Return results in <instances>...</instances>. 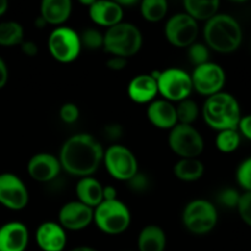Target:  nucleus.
<instances>
[{"label":"nucleus","mask_w":251,"mask_h":251,"mask_svg":"<svg viewBox=\"0 0 251 251\" xmlns=\"http://www.w3.org/2000/svg\"><path fill=\"white\" fill-rule=\"evenodd\" d=\"M104 157L103 147L88 134H77L64 142L60 150L61 168L76 176H90L100 167Z\"/></svg>","instance_id":"f257e3e1"},{"label":"nucleus","mask_w":251,"mask_h":251,"mask_svg":"<svg viewBox=\"0 0 251 251\" xmlns=\"http://www.w3.org/2000/svg\"><path fill=\"white\" fill-rule=\"evenodd\" d=\"M203 36L210 48L225 54L237 50L243 41L239 22L227 14H217L208 20L203 29Z\"/></svg>","instance_id":"f03ea898"},{"label":"nucleus","mask_w":251,"mask_h":251,"mask_svg":"<svg viewBox=\"0 0 251 251\" xmlns=\"http://www.w3.org/2000/svg\"><path fill=\"white\" fill-rule=\"evenodd\" d=\"M202 113L208 126L218 131L238 129L242 118L237 98L227 92H218L210 96L203 104Z\"/></svg>","instance_id":"7ed1b4c3"},{"label":"nucleus","mask_w":251,"mask_h":251,"mask_svg":"<svg viewBox=\"0 0 251 251\" xmlns=\"http://www.w3.org/2000/svg\"><path fill=\"white\" fill-rule=\"evenodd\" d=\"M142 34L135 25L120 22L107 29L103 47L113 56L129 58L141 49Z\"/></svg>","instance_id":"20e7f679"},{"label":"nucleus","mask_w":251,"mask_h":251,"mask_svg":"<svg viewBox=\"0 0 251 251\" xmlns=\"http://www.w3.org/2000/svg\"><path fill=\"white\" fill-rule=\"evenodd\" d=\"M93 221L102 232L117 235L125 232L131 222L129 208L122 201H102L93 210Z\"/></svg>","instance_id":"39448f33"},{"label":"nucleus","mask_w":251,"mask_h":251,"mask_svg":"<svg viewBox=\"0 0 251 251\" xmlns=\"http://www.w3.org/2000/svg\"><path fill=\"white\" fill-rule=\"evenodd\" d=\"M158 92L168 102H181L193 92V81L188 73L178 68H169L153 74Z\"/></svg>","instance_id":"423d86ee"},{"label":"nucleus","mask_w":251,"mask_h":251,"mask_svg":"<svg viewBox=\"0 0 251 251\" xmlns=\"http://www.w3.org/2000/svg\"><path fill=\"white\" fill-rule=\"evenodd\" d=\"M217 210L207 200H194L186 205L183 212L184 226L194 234H206L216 227Z\"/></svg>","instance_id":"0eeeda50"},{"label":"nucleus","mask_w":251,"mask_h":251,"mask_svg":"<svg viewBox=\"0 0 251 251\" xmlns=\"http://www.w3.org/2000/svg\"><path fill=\"white\" fill-rule=\"evenodd\" d=\"M169 147L181 158H196L203 151V139L193 125L176 124L169 134Z\"/></svg>","instance_id":"6e6552de"},{"label":"nucleus","mask_w":251,"mask_h":251,"mask_svg":"<svg viewBox=\"0 0 251 251\" xmlns=\"http://www.w3.org/2000/svg\"><path fill=\"white\" fill-rule=\"evenodd\" d=\"M80 34L70 27H58L50 33L48 48L51 56L60 63H71L81 51Z\"/></svg>","instance_id":"1a4fd4ad"},{"label":"nucleus","mask_w":251,"mask_h":251,"mask_svg":"<svg viewBox=\"0 0 251 251\" xmlns=\"http://www.w3.org/2000/svg\"><path fill=\"white\" fill-rule=\"evenodd\" d=\"M103 161L113 178L127 181L137 173V159L127 147L113 145L104 152Z\"/></svg>","instance_id":"9d476101"},{"label":"nucleus","mask_w":251,"mask_h":251,"mask_svg":"<svg viewBox=\"0 0 251 251\" xmlns=\"http://www.w3.org/2000/svg\"><path fill=\"white\" fill-rule=\"evenodd\" d=\"M193 87L199 93L205 96H213L218 92H222V88L226 83V73L222 66L216 63L202 64L196 66L191 75Z\"/></svg>","instance_id":"9b49d317"},{"label":"nucleus","mask_w":251,"mask_h":251,"mask_svg":"<svg viewBox=\"0 0 251 251\" xmlns=\"http://www.w3.org/2000/svg\"><path fill=\"white\" fill-rule=\"evenodd\" d=\"M166 37L176 47H190L198 36V22L188 14H176L166 24Z\"/></svg>","instance_id":"f8f14e48"},{"label":"nucleus","mask_w":251,"mask_h":251,"mask_svg":"<svg viewBox=\"0 0 251 251\" xmlns=\"http://www.w3.org/2000/svg\"><path fill=\"white\" fill-rule=\"evenodd\" d=\"M0 203L14 211L22 210L28 203L27 188L15 174H0Z\"/></svg>","instance_id":"ddd939ff"},{"label":"nucleus","mask_w":251,"mask_h":251,"mask_svg":"<svg viewBox=\"0 0 251 251\" xmlns=\"http://www.w3.org/2000/svg\"><path fill=\"white\" fill-rule=\"evenodd\" d=\"M93 221V208L80 201L65 203L59 212V225L68 230H81Z\"/></svg>","instance_id":"4468645a"},{"label":"nucleus","mask_w":251,"mask_h":251,"mask_svg":"<svg viewBox=\"0 0 251 251\" xmlns=\"http://www.w3.org/2000/svg\"><path fill=\"white\" fill-rule=\"evenodd\" d=\"M60 169L59 158L50 153L34 154L27 166V171L31 178L41 183H50L55 180L60 173Z\"/></svg>","instance_id":"2eb2a0df"},{"label":"nucleus","mask_w":251,"mask_h":251,"mask_svg":"<svg viewBox=\"0 0 251 251\" xmlns=\"http://www.w3.org/2000/svg\"><path fill=\"white\" fill-rule=\"evenodd\" d=\"M28 230L21 222H9L0 227V251H25Z\"/></svg>","instance_id":"dca6fc26"},{"label":"nucleus","mask_w":251,"mask_h":251,"mask_svg":"<svg viewBox=\"0 0 251 251\" xmlns=\"http://www.w3.org/2000/svg\"><path fill=\"white\" fill-rule=\"evenodd\" d=\"M36 240L43 251H63L68 239L65 229L59 223L44 222L37 229Z\"/></svg>","instance_id":"f3484780"},{"label":"nucleus","mask_w":251,"mask_h":251,"mask_svg":"<svg viewBox=\"0 0 251 251\" xmlns=\"http://www.w3.org/2000/svg\"><path fill=\"white\" fill-rule=\"evenodd\" d=\"M88 12L95 24L108 27V28L120 24L124 15V10H123V6H120L119 2L107 1V0L93 1L90 5Z\"/></svg>","instance_id":"a211bd4d"},{"label":"nucleus","mask_w":251,"mask_h":251,"mask_svg":"<svg viewBox=\"0 0 251 251\" xmlns=\"http://www.w3.org/2000/svg\"><path fill=\"white\" fill-rule=\"evenodd\" d=\"M147 118L158 129H173L178 124L176 107L164 100H153L147 108Z\"/></svg>","instance_id":"6ab92c4d"},{"label":"nucleus","mask_w":251,"mask_h":251,"mask_svg":"<svg viewBox=\"0 0 251 251\" xmlns=\"http://www.w3.org/2000/svg\"><path fill=\"white\" fill-rule=\"evenodd\" d=\"M158 93L156 78L152 75H139L132 78L127 87V95L135 103L144 104L153 100Z\"/></svg>","instance_id":"aec40b11"},{"label":"nucleus","mask_w":251,"mask_h":251,"mask_svg":"<svg viewBox=\"0 0 251 251\" xmlns=\"http://www.w3.org/2000/svg\"><path fill=\"white\" fill-rule=\"evenodd\" d=\"M78 201L91 208H96L103 201V186L97 179L85 176L76 185Z\"/></svg>","instance_id":"412c9836"},{"label":"nucleus","mask_w":251,"mask_h":251,"mask_svg":"<svg viewBox=\"0 0 251 251\" xmlns=\"http://www.w3.org/2000/svg\"><path fill=\"white\" fill-rule=\"evenodd\" d=\"M71 14L69 0H44L41 5V17L47 25H61Z\"/></svg>","instance_id":"4be33fe9"},{"label":"nucleus","mask_w":251,"mask_h":251,"mask_svg":"<svg viewBox=\"0 0 251 251\" xmlns=\"http://www.w3.org/2000/svg\"><path fill=\"white\" fill-rule=\"evenodd\" d=\"M167 244L166 233L161 227L150 225L141 230L137 240L139 251H164Z\"/></svg>","instance_id":"5701e85b"},{"label":"nucleus","mask_w":251,"mask_h":251,"mask_svg":"<svg viewBox=\"0 0 251 251\" xmlns=\"http://www.w3.org/2000/svg\"><path fill=\"white\" fill-rule=\"evenodd\" d=\"M184 7L186 14L194 20H208L217 15L220 1L218 0H185Z\"/></svg>","instance_id":"b1692460"},{"label":"nucleus","mask_w":251,"mask_h":251,"mask_svg":"<svg viewBox=\"0 0 251 251\" xmlns=\"http://www.w3.org/2000/svg\"><path fill=\"white\" fill-rule=\"evenodd\" d=\"M205 166L198 158H181L174 166V174L184 181H195L202 176Z\"/></svg>","instance_id":"393cba45"},{"label":"nucleus","mask_w":251,"mask_h":251,"mask_svg":"<svg viewBox=\"0 0 251 251\" xmlns=\"http://www.w3.org/2000/svg\"><path fill=\"white\" fill-rule=\"evenodd\" d=\"M24 42V28L15 21H5L0 24V46L10 47Z\"/></svg>","instance_id":"a878e982"},{"label":"nucleus","mask_w":251,"mask_h":251,"mask_svg":"<svg viewBox=\"0 0 251 251\" xmlns=\"http://www.w3.org/2000/svg\"><path fill=\"white\" fill-rule=\"evenodd\" d=\"M168 4L166 0H144L141 2L142 17L149 22H158L166 16Z\"/></svg>","instance_id":"bb28decb"},{"label":"nucleus","mask_w":251,"mask_h":251,"mask_svg":"<svg viewBox=\"0 0 251 251\" xmlns=\"http://www.w3.org/2000/svg\"><path fill=\"white\" fill-rule=\"evenodd\" d=\"M242 135L239 134L238 129H229L218 131L216 137V146L223 153H230L234 152L239 147Z\"/></svg>","instance_id":"cd10ccee"},{"label":"nucleus","mask_w":251,"mask_h":251,"mask_svg":"<svg viewBox=\"0 0 251 251\" xmlns=\"http://www.w3.org/2000/svg\"><path fill=\"white\" fill-rule=\"evenodd\" d=\"M176 118H178V124L184 125H191L199 115V108L194 100H186L179 102L178 107H176Z\"/></svg>","instance_id":"c85d7f7f"},{"label":"nucleus","mask_w":251,"mask_h":251,"mask_svg":"<svg viewBox=\"0 0 251 251\" xmlns=\"http://www.w3.org/2000/svg\"><path fill=\"white\" fill-rule=\"evenodd\" d=\"M80 41L81 46H85L90 50H95V49H100V47H103L104 36L98 29L87 28L80 36Z\"/></svg>","instance_id":"c756f323"},{"label":"nucleus","mask_w":251,"mask_h":251,"mask_svg":"<svg viewBox=\"0 0 251 251\" xmlns=\"http://www.w3.org/2000/svg\"><path fill=\"white\" fill-rule=\"evenodd\" d=\"M188 56L194 65L199 66V65H202V64L205 63H208V59H210V51H208L207 47L203 46V44L193 43L190 47H189Z\"/></svg>","instance_id":"7c9ffc66"},{"label":"nucleus","mask_w":251,"mask_h":251,"mask_svg":"<svg viewBox=\"0 0 251 251\" xmlns=\"http://www.w3.org/2000/svg\"><path fill=\"white\" fill-rule=\"evenodd\" d=\"M237 180L245 191L251 193V156L244 159L238 167Z\"/></svg>","instance_id":"2f4dec72"},{"label":"nucleus","mask_w":251,"mask_h":251,"mask_svg":"<svg viewBox=\"0 0 251 251\" xmlns=\"http://www.w3.org/2000/svg\"><path fill=\"white\" fill-rule=\"evenodd\" d=\"M237 208L240 218L244 221L245 225L251 227V193L245 191L244 194L240 195L239 203H238Z\"/></svg>","instance_id":"473e14b6"},{"label":"nucleus","mask_w":251,"mask_h":251,"mask_svg":"<svg viewBox=\"0 0 251 251\" xmlns=\"http://www.w3.org/2000/svg\"><path fill=\"white\" fill-rule=\"evenodd\" d=\"M127 184H129L130 190L139 194L145 193V191L149 190L150 186H151L149 176H147L146 174L140 173V172H137L130 180H127Z\"/></svg>","instance_id":"72a5a7b5"},{"label":"nucleus","mask_w":251,"mask_h":251,"mask_svg":"<svg viewBox=\"0 0 251 251\" xmlns=\"http://www.w3.org/2000/svg\"><path fill=\"white\" fill-rule=\"evenodd\" d=\"M239 199L240 194L235 189L230 188L221 191L220 196H218V201L228 208H237L238 203H239Z\"/></svg>","instance_id":"f704fd0d"},{"label":"nucleus","mask_w":251,"mask_h":251,"mask_svg":"<svg viewBox=\"0 0 251 251\" xmlns=\"http://www.w3.org/2000/svg\"><path fill=\"white\" fill-rule=\"evenodd\" d=\"M61 120L66 124H73L80 117V110H78L77 105L74 104V103H66L63 107L60 108V112H59Z\"/></svg>","instance_id":"c9c22d12"},{"label":"nucleus","mask_w":251,"mask_h":251,"mask_svg":"<svg viewBox=\"0 0 251 251\" xmlns=\"http://www.w3.org/2000/svg\"><path fill=\"white\" fill-rule=\"evenodd\" d=\"M104 135L107 136L108 140H110V141H118V140L122 139V136L124 135V129H123L122 125L113 123V124L107 125V126L104 127Z\"/></svg>","instance_id":"e433bc0d"},{"label":"nucleus","mask_w":251,"mask_h":251,"mask_svg":"<svg viewBox=\"0 0 251 251\" xmlns=\"http://www.w3.org/2000/svg\"><path fill=\"white\" fill-rule=\"evenodd\" d=\"M238 130H239L240 135H243V136L247 137L248 140L251 141V114L244 115V117L240 118V122L238 124Z\"/></svg>","instance_id":"4c0bfd02"},{"label":"nucleus","mask_w":251,"mask_h":251,"mask_svg":"<svg viewBox=\"0 0 251 251\" xmlns=\"http://www.w3.org/2000/svg\"><path fill=\"white\" fill-rule=\"evenodd\" d=\"M127 65V60L125 58H120V56H112L109 60L107 61V66L113 71H122Z\"/></svg>","instance_id":"58836bf2"},{"label":"nucleus","mask_w":251,"mask_h":251,"mask_svg":"<svg viewBox=\"0 0 251 251\" xmlns=\"http://www.w3.org/2000/svg\"><path fill=\"white\" fill-rule=\"evenodd\" d=\"M21 49L25 55L34 56L38 53V46L32 41H24L21 43Z\"/></svg>","instance_id":"ea45409f"},{"label":"nucleus","mask_w":251,"mask_h":251,"mask_svg":"<svg viewBox=\"0 0 251 251\" xmlns=\"http://www.w3.org/2000/svg\"><path fill=\"white\" fill-rule=\"evenodd\" d=\"M117 190L113 186L107 185L103 186V201H112V200H117Z\"/></svg>","instance_id":"a19ab883"},{"label":"nucleus","mask_w":251,"mask_h":251,"mask_svg":"<svg viewBox=\"0 0 251 251\" xmlns=\"http://www.w3.org/2000/svg\"><path fill=\"white\" fill-rule=\"evenodd\" d=\"M7 77H9V73H7V66L5 61L0 58V88L5 86L7 82Z\"/></svg>","instance_id":"79ce46f5"},{"label":"nucleus","mask_w":251,"mask_h":251,"mask_svg":"<svg viewBox=\"0 0 251 251\" xmlns=\"http://www.w3.org/2000/svg\"><path fill=\"white\" fill-rule=\"evenodd\" d=\"M7 6H9L7 1H5V0H0V16H1L2 14H5V12H6Z\"/></svg>","instance_id":"37998d69"},{"label":"nucleus","mask_w":251,"mask_h":251,"mask_svg":"<svg viewBox=\"0 0 251 251\" xmlns=\"http://www.w3.org/2000/svg\"><path fill=\"white\" fill-rule=\"evenodd\" d=\"M71 251H98V250H96L95 248H91V247H77V248H75V249H73Z\"/></svg>","instance_id":"c03bdc74"},{"label":"nucleus","mask_w":251,"mask_h":251,"mask_svg":"<svg viewBox=\"0 0 251 251\" xmlns=\"http://www.w3.org/2000/svg\"><path fill=\"white\" fill-rule=\"evenodd\" d=\"M46 25H47L46 21H44V20L42 19L41 16H39L38 19H36V26L38 27V28H43V27L46 26Z\"/></svg>","instance_id":"a18cd8bd"},{"label":"nucleus","mask_w":251,"mask_h":251,"mask_svg":"<svg viewBox=\"0 0 251 251\" xmlns=\"http://www.w3.org/2000/svg\"><path fill=\"white\" fill-rule=\"evenodd\" d=\"M127 251H130V250H127Z\"/></svg>","instance_id":"49530a36"}]
</instances>
